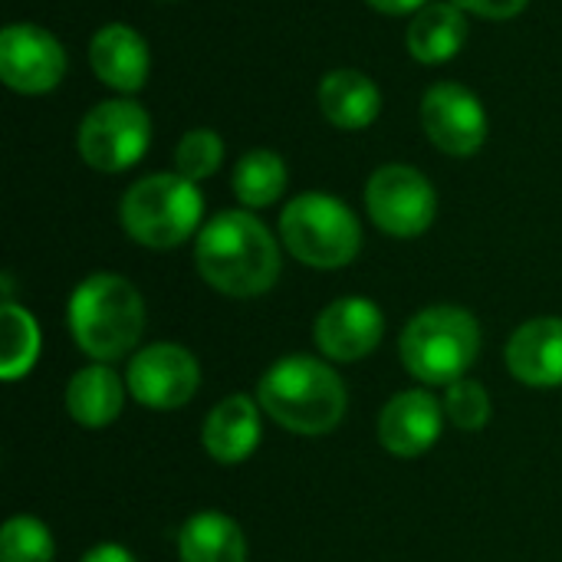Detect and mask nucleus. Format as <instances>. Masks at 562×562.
<instances>
[{"label":"nucleus","instance_id":"nucleus-1","mask_svg":"<svg viewBox=\"0 0 562 562\" xmlns=\"http://www.w3.org/2000/svg\"><path fill=\"white\" fill-rule=\"evenodd\" d=\"M194 267L207 286L234 300H254L280 280V244L247 207H231L204 221L194 240Z\"/></svg>","mask_w":562,"mask_h":562},{"label":"nucleus","instance_id":"nucleus-2","mask_svg":"<svg viewBox=\"0 0 562 562\" xmlns=\"http://www.w3.org/2000/svg\"><path fill=\"white\" fill-rule=\"evenodd\" d=\"M260 408L286 431L316 438L329 435L346 415V385L333 366L313 356H283L257 385Z\"/></svg>","mask_w":562,"mask_h":562},{"label":"nucleus","instance_id":"nucleus-3","mask_svg":"<svg viewBox=\"0 0 562 562\" xmlns=\"http://www.w3.org/2000/svg\"><path fill=\"white\" fill-rule=\"evenodd\" d=\"M66 323L72 342L95 362L132 352L145 333V300L119 273H89L69 296Z\"/></svg>","mask_w":562,"mask_h":562},{"label":"nucleus","instance_id":"nucleus-4","mask_svg":"<svg viewBox=\"0 0 562 562\" xmlns=\"http://www.w3.org/2000/svg\"><path fill=\"white\" fill-rule=\"evenodd\" d=\"M122 231L148 250H175L204 224V194L198 181L178 171L138 178L119 204Z\"/></svg>","mask_w":562,"mask_h":562},{"label":"nucleus","instance_id":"nucleus-5","mask_svg":"<svg viewBox=\"0 0 562 562\" xmlns=\"http://www.w3.org/2000/svg\"><path fill=\"white\" fill-rule=\"evenodd\" d=\"M398 352L412 379L448 389L474 366L481 352V326L464 306L438 303L408 319Z\"/></svg>","mask_w":562,"mask_h":562},{"label":"nucleus","instance_id":"nucleus-6","mask_svg":"<svg viewBox=\"0 0 562 562\" xmlns=\"http://www.w3.org/2000/svg\"><path fill=\"white\" fill-rule=\"evenodd\" d=\"M280 244L303 267L339 270L359 257L362 224L336 194L303 191L280 211Z\"/></svg>","mask_w":562,"mask_h":562},{"label":"nucleus","instance_id":"nucleus-7","mask_svg":"<svg viewBox=\"0 0 562 562\" xmlns=\"http://www.w3.org/2000/svg\"><path fill=\"white\" fill-rule=\"evenodd\" d=\"M148 145H151V115L132 95L95 102L76 128L79 158L102 175H122L135 168L145 158Z\"/></svg>","mask_w":562,"mask_h":562},{"label":"nucleus","instance_id":"nucleus-8","mask_svg":"<svg viewBox=\"0 0 562 562\" xmlns=\"http://www.w3.org/2000/svg\"><path fill=\"white\" fill-rule=\"evenodd\" d=\"M366 211L369 221L398 240H412L422 237L435 217H438V191L428 181L425 171H418L415 165H382L369 175L366 181Z\"/></svg>","mask_w":562,"mask_h":562},{"label":"nucleus","instance_id":"nucleus-9","mask_svg":"<svg viewBox=\"0 0 562 562\" xmlns=\"http://www.w3.org/2000/svg\"><path fill=\"white\" fill-rule=\"evenodd\" d=\"M418 115L428 142L451 158H471L487 142V128H491L487 109L481 95L461 82L445 79L428 86Z\"/></svg>","mask_w":562,"mask_h":562},{"label":"nucleus","instance_id":"nucleus-10","mask_svg":"<svg viewBox=\"0 0 562 562\" xmlns=\"http://www.w3.org/2000/svg\"><path fill=\"white\" fill-rule=\"evenodd\" d=\"M69 69L66 49L59 36L46 26L20 20L3 26L0 33V79L7 89L20 95H46L53 92Z\"/></svg>","mask_w":562,"mask_h":562},{"label":"nucleus","instance_id":"nucleus-11","mask_svg":"<svg viewBox=\"0 0 562 562\" xmlns=\"http://www.w3.org/2000/svg\"><path fill=\"white\" fill-rule=\"evenodd\" d=\"M125 385L138 405L151 412H175L194 398L201 385V366L184 346L155 342L132 356Z\"/></svg>","mask_w":562,"mask_h":562},{"label":"nucleus","instance_id":"nucleus-12","mask_svg":"<svg viewBox=\"0 0 562 562\" xmlns=\"http://www.w3.org/2000/svg\"><path fill=\"white\" fill-rule=\"evenodd\" d=\"M385 336L382 310L366 296L333 300L313 326V339L319 352L333 362H359L379 349Z\"/></svg>","mask_w":562,"mask_h":562},{"label":"nucleus","instance_id":"nucleus-13","mask_svg":"<svg viewBox=\"0 0 562 562\" xmlns=\"http://www.w3.org/2000/svg\"><path fill=\"white\" fill-rule=\"evenodd\" d=\"M445 402H438L425 389H408L398 392L395 398L385 402L379 415V441L392 458L412 461L428 454L445 428Z\"/></svg>","mask_w":562,"mask_h":562},{"label":"nucleus","instance_id":"nucleus-14","mask_svg":"<svg viewBox=\"0 0 562 562\" xmlns=\"http://www.w3.org/2000/svg\"><path fill=\"white\" fill-rule=\"evenodd\" d=\"M89 69L119 95H135L151 76V53L145 36L128 23L99 26L89 40Z\"/></svg>","mask_w":562,"mask_h":562},{"label":"nucleus","instance_id":"nucleus-15","mask_svg":"<svg viewBox=\"0 0 562 562\" xmlns=\"http://www.w3.org/2000/svg\"><path fill=\"white\" fill-rule=\"evenodd\" d=\"M507 369L533 389L562 385V319L540 316L524 323L507 342Z\"/></svg>","mask_w":562,"mask_h":562},{"label":"nucleus","instance_id":"nucleus-16","mask_svg":"<svg viewBox=\"0 0 562 562\" xmlns=\"http://www.w3.org/2000/svg\"><path fill=\"white\" fill-rule=\"evenodd\" d=\"M323 119L339 132H362L382 112V89L362 69H329L316 86Z\"/></svg>","mask_w":562,"mask_h":562},{"label":"nucleus","instance_id":"nucleus-17","mask_svg":"<svg viewBox=\"0 0 562 562\" xmlns=\"http://www.w3.org/2000/svg\"><path fill=\"white\" fill-rule=\"evenodd\" d=\"M260 402L247 395H227L221 398L201 428V445L211 461L217 464H240L247 461L260 445Z\"/></svg>","mask_w":562,"mask_h":562},{"label":"nucleus","instance_id":"nucleus-18","mask_svg":"<svg viewBox=\"0 0 562 562\" xmlns=\"http://www.w3.org/2000/svg\"><path fill=\"white\" fill-rule=\"evenodd\" d=\"M468 36H471L468 13L451 0H431L412 16L405 30V46L415 63L441 66V63H451L464 49Z\"/></svg>","mask_w":562,"mask_h":562},{"label":"nucleus","instance_id":"nucleus-19","mask_svg":"<svg viewBox=\"0 0 562 562\" xmlns=\"http://www.w3.org/2000/svg\"><path fill=\"white\" fill-rule=\"evenodd\" d=\"M128 385L105 366H86L79 369L66 385V412L82 428H105L112 425L125 408Z\"/></svg>","mask_w":562,"mask_h":562},{"label":"nucleus","instance_id":"nucleus-20","mask_svg":"<svg viewBox=\"0 0 562 562\" xmlns=\"http://www.w3.org/2000/svg\"><path fill=\"white\" fill-rule=\"evenodd\" d=\"M181 562H247V540L237 520L221 510L194 514L178 533Z\"/></svg>","mask_w":562,"mask_h":562},{"label":"nucleus","instance_id":"nucleus-21","mask_svg":"<svg viewBox=\"0 0 562 562\" xmlns=\"http://www.w3.org/2000/svg\"><path fill=\"white\" fill-rule=\"evenodd\" d=\"M290 184V168L280 151L273 148H250L237 158L231 175V191L247 211L270 207L283 198Z\"/></svg>","mask_w":562,"mask_h":562},{"label":"nucleus","instance_id":"nucleus-22","mask_svg":"<svg viewBox=\"0 0 562 562\" xmlns=\"http://www.w3.org/2000/svg\"><path fill=\"white\" fill-rule=\"evenodd\" d=\"M0 329H3V352H0V372L7 382L23 379L36 356H40V326L30 310L16 306L13 300H3L0 306Z\"/></svg>","mask_w":562,"mask_h":562},{"label":"nucleus","instance_id":"nucleus-23","mask_svg":"<svg viewBox=\"0 0 562 562\" xmlns=\"http://www.w3.org/2000/svg\"><path fill=\"white\" fill-rule=\"evenodd\" d=\"M53 533L36 517H10L0 530V562H53Z\"/></svg>","mask_w":562,"mask_h":562},{"label":"nucleus","instance_id":"nucleus-24","mask_svg":"<svg viewBox=\"0 0 562 562\" xmlns=\"http://www.w3.org/2000/svg\"><path fill=\"white\" fill-rule=\"evenodd\" d=\"M224 165V138L214 128H191L178 138L175 145V171L191 178V181H204L211 175H217V168Z\"/></svg>","mask_w":562,"mask_h":562},{"label":"nucleus","instance_id":"nucleus-25","mask_svg":"<svg viewBox=\"0 0 562 562\" xmlns=\"http://www.w3.org/2000/svg\"><path fill=\"white\" fill-rule=\"evenodd\" d=\"M445 415L458 431H484L491 422V395L474 379H458L445 392Z\"/></svg>","mask_w":562,"mask_h":562},{"label":"nucleus","instance_id":"nucleus-26","mask_svg":"<svg viewBox=\"0 0 562 562\" xmlns=\"http://www.w3.org/2000/svg\"><path fill=\"white\" fill-rule=\"evenodd\" d=\"M458 3L464 13L484 16V20H514L527 10L530 0H451Z\"/></svg>","mask_w":562,"mask_h":562},{"label":"nucleus","instance_id":"nucleus-27","mask_svg":"<svg viewBox=\"0 0 562 562\" xmlns=\"http://www.w3.org/2000/svg\"><path fill=\"white\" fill-rule=\"evenodd\" d=\"M372 10H379V13H389V16H402V13H418L422 7H428L431 0H366Z\"/></svg>","mask_w":562,"mask_h":562},{"label":"nucleus","instance_id":"nucleus-28","mask_svg":"<svg viewBox=\"0 0 562 562\" xmlns=\"http://www.w3.org/2000/svg\"><path fill=\"white\" fill-rule=\"evenodd\" d=\"M82 562H138L125 547H119V543H99V547H92Z\"/></svg>","mask_w":562,"mask_h":562},{"label":"nucleus","instance_id":"nucleus-29","mask_svg":"<svg viewBox=\"0 0 562 562\" xmlns=\"http://www.w3.org/2000/svg\"><path fill=\"white\" fill-rule=\"evenodd\" d=\"M165 3H175V0H165Z\"/></svg>","mask_w":562,"mask_h":562}]
</instances>
